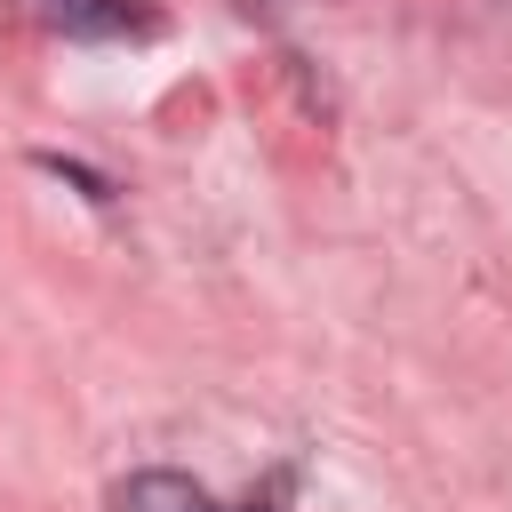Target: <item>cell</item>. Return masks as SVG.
<instances>
[{
	"label": "cell",
	"instance_id": "cell-1",
	"mask_svg": "<svg viewBox=\"0 0 512 512\" xmlns=\"http://www.w3.org/2000/svg\"><path fill=\"white\" fill-rule=\"evenodd\" d=\"M112 512H216L192 472H128L112 488Z\"/></svg>",
	"mask_w": 512,
	"mask_h": 512
},
{
	"label": "cell",
	"instance_id": "cell-2",
	"mask_svg": "<svg viewBox=\"0 0 512 512\" xmlns=\"http://www.w3.org/2000/svg\"><path fill=\"white\" fill-rule=\"evenodd\" d=\"M64 32H152V0H64Z\"/></svg>",
	"mask_w": 512,
	"mask_h": 512
},
{
	"label": "cell",
	"instance_id": "cell-3",
	"mask_svg": "<svg viewBox=\"0 0 512 512\" xmlns=\"http://www.w3.org/2000/svg\"><path fill=\"white\" fill-rule=\"evenodd\" d=\"M248 512H264V504H248Z\"/></svg>",
	"mask_w": 512,
	"mask_h": 512
}]
</instances>
